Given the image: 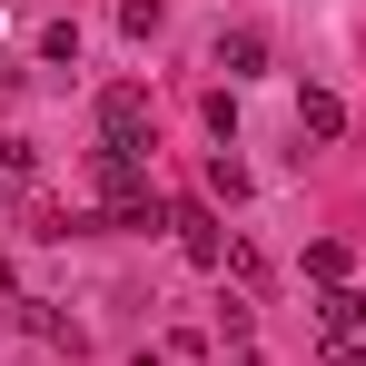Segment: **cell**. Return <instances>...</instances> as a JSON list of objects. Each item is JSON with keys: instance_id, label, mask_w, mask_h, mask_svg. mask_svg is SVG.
Returning <instances> with one entry per match:
<instances>
[{"instance_id": "30bf717a", "label": "cell", "mask_w": 366, "mask_h": 366, "mask_svg": "<svg viewBox=\"0 0 366 366\" xmlns=\"http://www.w3.org/2000/svg\"><path fill=\"white\" fill-rule=\"evenodd\" d=\"M159 20H169V10H159V0H119V30H129V40H149V30H159Z\"/></svg>"}, {"instance_id": "3957f363", "label": "cell", "mask_w": 366, "mask_h": 366, "mask_svg": "<svg viewBox=\"0 0 366 366\" xmlns=\"http://www.w3.org/2000/svg\"><path fill=\"white\" fill-rule=\"evenodd\" d=\"M317 337H327L337 366H357V347H366V297L357 287H327V297H317Z\"/></svg>"}, {"instance_id": "6da1fadb", "label": "cell", "mask_w": 366, "mask_h": 366, "mask_svg": "<svg viewBox=\"0 0 366 366\" xmlns=\"http://www.w3.org/2000/svg\"><path fill=\"white\" fill-rule=\"evenodd\" d=\"M89 198L109 208V228H169V208L149 198V179H139V159H89Z\"/></svg>"}, {"instance_id": "52a82bcc", "label": "cell", "mask_w": 366, "mask_h": 366, "mask_svg": "<svg viewBox=\"0 0 366 366\" xmlns=\"http://www.w3.org/2000/svg\"><path fill=\"white\" fill-rule=\"evenodd\" d=\"M20 327H30V337H50V347H79V327H69L50 297H20Z\"/></svg>"}, {"instance_id": "277c9868", "label": "cell", "mask_w": 366, "mask_h": 366, "mask_svg": "<svg viewBox=\"0 0 366 366\" xmlns=\"http://www.w3.org/2000/svg\"><path fill=\"white\" fill-rule=\"evenodd\" d=\"M169 228H179V247L198 257V267H228V228H218L208 208H169Z\"/></svg>"}, {"instance_id": "5b68a950", "label": "cell", "mask_w": 366, "mask_h": 366, "mask_svg": "<svg viewBox=\"0 0 366 366\" xmlns=\"http://www.w3.org/2000/svg\"><path fill=\"white\" fill-rule=\"evenodd\" d=\"M208 60L228 69V89H238V79H257V69H267V40H257V30H218V50H208Z\"/></svg>"}, {"instance_id": "7a4b0ae2", "label": "cell", "mask_w": 366, "mask_h": 366, "mask_svg": "<svg viewBox=\"0 0 366 366\" xmlns=\"http://www.w3.org/2000/svg\"><path fill=\"white\" fill-rule=\"evenodd\" d=\"M99 149L109 159H149V89H109L99 99Z\"/></svg>"}, {"instance_id": "9c48e42d", "label": "cell", "mask_w": 366, "mask_h": 366, "mask_svg": "<svg viewBox=\"0 0 366 366\" xmlns=\"http://www.w3.org/2000/svg\"><path fill=\"white\" fill-rule=\"evenodd\" d=\"M307 277H317V287H347V247H337V238L307 247Z\"/></svg>"}, {"instance_id": "8992f818", "label": "cell", "mask_w": 366, "mask_h": 366, "mask_svg": "<svg viewBox=\"0 0 366 366\" xmlns=\"http://www.w3.org/2000/svg\"><path fill=\"white\" fill-rule=\"evenodd\" d=\"M297 129L307 139H337V129H347V99H337V89H297Z\"/></svg>"}, {"instance_id": "ba28073f", "label": "cell", "mask_w": 366, "mask_h": 366, "mask_svg": "<svg viewBox=\"0 0 366 366\" xmlns=\"http://www.w3.org/2000/svg\"><path fill=\"white\" fill-rule=\"evenodd\" d=\"M10 198H30V149H20V139L0 149V208H10Z\"/></svg>"}]
</instances>
